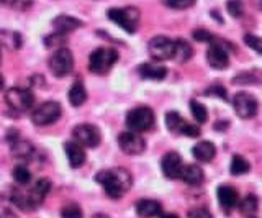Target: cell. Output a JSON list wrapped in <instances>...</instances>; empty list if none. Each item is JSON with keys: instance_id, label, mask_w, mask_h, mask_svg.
Instances as JSON below:
<instances>
[{"instance_id": "23", "label": "cell", "mask_w": 262, "mask_h": 218, "mask_svg": "<svg viewBox=\"0 0 262 218\" xmlns=\"http://www.w3.org/2000/svg\"><path fill=\"white\" fill-rule=\"evenodd\" d=\"M192 46L184 39H177L174 41V59L179 62H187L192 58Z\"/></svg>"}, {"instance_id": "14", "label": "cell", "mask_w": 262, "mask_h": 218, "mask_svg": "<svg viewBox=\"0 0 262 218\" xmlns=\"http://www.w3.org/2000/svg\"><path fill=\"white\" fill-rule=\"evenodd\" d=\"M64 151H66V156H68L71 167L77 169L85 163V151L80 144L74 143V141L64 143Z\"/></svg>"}, {"instance_id": "13", "label": "cell", "mask_w": 262, "mask_h": 218, "mask_svg": "<svg viewBox=\"0 0 262 218\" xmlns=\"http://www.w3.org/2000/svg\"><path fill=\"white\" fill-rule=\"evenodd\" d=\"M161 167L166 177H169V179H177V177H180V172H182V167H184L182 158H180L177 152L170 151L167 155H164Z\"/></svg>"}, {"instance_id": "38", "label": "cell", "mask_w": 262, "mask_h": 218, "mask_svg": "<svg viewBox=\"0 0 262 218\" xmlns=\"http://www.w3.org/2000/svg\"><path fill=\"white\" fill-rule=\"evenodd\" d=\"M180 133L185 136H190V138H196V136H200V128L195 125H190V123H185L182 126V130H180Z\"/></svg>"}, {"instance_id": "25", "label": "cell", "mask_w": 262, "mask_h": 218, "mask_svg": "<svg viewBox=\"0 0 262 218\" xmlns=\"http://www.w3.org/2000/svg\"><path fill=\"white\" fill-rule=\"evenodd\" d=\"M229 171H231L233 176H243V174L251 171V164L243 156L234 155L233 159H231V166H229Z\"/></svg>"}, {"instance_id": "40", "label": "cell", "mask_w": 262, "mask_h": 218, "mask_svg": "<svg viewBox=\"0 0 262 218\" xmlns=\"http://www.w3.org/2000/svg\"><path fill=\"white\" fill-rule=\"evenodd\" d=\"M0 218H18L13 212H10V210H5V212L0 213Z\"/></svg>"}, {"instance_id": "11", "label": "cell", "mask_w": 262, "mask_h": 218, "mask_svg": "<svg viewBox=\"0 0 262 218\" xmlns=\"http://www.w3.org/2000/svg\"><path fill=\"white\" fill-rule=\"evenodd\" d=\"M118 144L123 152L131 156L141 155L146 149V141L139 133H133V132H123L118 135Z\"/></svg>"}, {"instance_id": "15", "label": "cell", "mask_w": 262, "mask_h": 218, "mask_svg": "<svg viewBox=\"0 0 262 218\" xmlns=\"http://www.w3.org/2000/svg\"><path fill=\"white\" fill-rule=\"evenodd\" d=\"M216 195H218V202L220 205L223 207L226 212H229L231 208L236 207L237 204V190L231 185H220L218 190H216Z\"/></svg>"}, {"instance_id": "3", "label": "cell", "mask_w": 262, "mask_h": 218, "mask_svg": "<svg viewBox=\"0 0 262 218\" xmlns=\"http://www.w3.org/2000/svg\"><path fill=\"white\" fill-rule=\"evenodd\" d=\"M154 112L149 107H136L131 112H128L126 115V126L129 128V132L139 133L151 130L154 126Z\"/></svg>"}, {"instance_id": "20", "label": "cell", "mask_w": 262, "mask_h": 218, "mask_svg": "<svg viewBox=\"0 0 262 218\" xmlns=\"http://www.w3.org/2000/svg\"><path fill=\"white\" fill-rule=\"evenodd\" d=\"M180 179L188 185H199L203 181V171L196 164H188L182 167Z\"/></svg>"}, {"instance_id": "34", "label": "cell", "mask_w": 262, "mask_h": 218, "mask_svg": "<svg viewBox=\"0 0 262 218\" xmlns=\"http://www.w3.org/2000/svg\"><path fill=\"white\" fill-rule=\"evenodd\" d=\"M244 43L248 45L249 48H252V50L256 51L257 54H260V39H259V36H256V35H246L244 36Z\"/></svg>"}, {"instance_id": "27", "label": "cell", "mask_w": 262, "mask_h": 218, "mask_svg": "<svg viewBox=\"0 0 262 218\" xmlns=\"http://www.w3.org/2000/svg\"><path fill=\"white\" fill-rule=\"evenodd\" d=\"M184 125H185L184 118L180 117L177 112H169V114L166 115V126L169 128V132L180 133V130H182Z\"/></svg>"}, {"instance_id": "9", "label": "cell", "mask_w": 262, "mask_h": 218, "mask_svg": "<svg viewBox=\"0 0 262 218\" xmlns=\"http://www.w3.org/2000/svg\"><path fill=\"white\" fill-rule=\"evenodd\" d=\"M233 107H234V112H236L237 117L243 118V120H249V118H254L257 115L259 102L254 95L246 94V92H239V94L234 95Z\"/></svg>"}, {"instance_id": "21", "label": "cell", "mask_w": 262, "mask_h": 218, "mask_svg": "<svg viewBox=\"0 0 262 218\" xmlns=\"http://www.w3.org/2000/svg\"><path fill=\"white\" fill-rule=\"evenodd\" d=\"M87 100V91L80 80H76L69 89V102L74 107H80Z\"/></svg>"}, {"instance_id": "26", "label": "cell", "mask_w": 262, "mask_h": 218, "mask_svg": "<svg viewBox=\"0 0 262 218\" xmlns=\"http://www.w3.org/2000/svg\"><path fill=\"white\" fill-rule=\"evenodd\" d=\"M239 208H241V212L244 215H251V216L256 215L257 208H259V199H257V195H254V193H249V195H246L243 199V202H241Z\"/></svg>"}, {"instance_id": "16", "label": "cell", "mask_w": 262, "mask_h": 218, "mask_svg": "<svg viewBox=\"0 0 262 218\" xmlns=\"http://www.w3.org/2000/svg\"><path fill=\"white\" fill-rule=\"evenodd\" d=\"M53 27L56 28V33L66 35V33H69V31L80 28L82 21L74 17H69V15H59V17H56L53 20Z\"/></svg>"}, {"instance_id": "33", "label": "cell", "mask_w": 262, "mask_h": 218, "mask_svg": "<svg viewBox=\"0 0 262 218\" xmlns=\"http://www.w3.org/2000/svg\"><path fill=\"white\" fill-rule=\"evenodd\" d=\"M257 82H259L257 76L249 74V72H244V74L234 77V84H257Z\"/></svg>"}, {"instance_id": "29", "label": "cell", "mask_w": 262, "mask_h": 218, "mask_svg": "<svg viewBox=\"0 0 262 218\" xmlns=\"http://www.w3.org/2000/svg\"><path fill=\"white\" fill-rule=\"evenodd\" d=\"M190 112H192L193 118H195L199 123H205V122H207L208 112H207V108H205V105H202L200 102L190 100Z\"/></svg>"}, {"instance_id": "7", "label": "cell", "mask_w": 262, "mask_h": 218, "mask_svg": "<svg viewBox=\"0 0 262 218\" xmlns=\"http://www.w3.org/2000/svg\"><path fill=\"white\" fill-rule=\"evenodd\" d=\"M5 102L15 112H27L35 105V95L27 89L13 87L5 94Z\"/></svg>"}, {"instance_id": "31", "label": "cell", "mask_w": 262, "mask_h": 218, "mask_svg": "<svg viewBox=\"0 0 262 218\" xmlns=\"http://www.w3.org/2000/svg\"><path fill=\"white\" fill-rule=\"evenodd\" d=\"M61 218H84L82 215V210L79 205L76 204H71V205H66L61 210Z\"/></svg>"}, {"instance_id": "45", "label": "cell", "mask_w": 262, "mask_h": 218, "mask_svg": "<svg viewBox=\"0 0 262 218\" xmlns=\"http://www.w3.org/2000/svg\"><path fill=\"white\" fill-rule=\"evenodd\" d=\"M252 218H254V216H252Z\"/></svg>"}, {"instance_id": "28", "label": "cell", "mask_w": 262, "mask_h": 218, "mask_svg": "<svg viewBox=\"0 0 262 218\" xmlns=\"http://www.w3.org/2000/svg\"><path fill=\"white\" fill-rule=\"evenodd\" d=\"M66 35H61V33H54V35H49L45 38V45L46 48H49V50H62V48H66Z\"/></svg>"}, {"instance_id": "6", "label": "cell", "mask_w": 262, "mask_h": 218, "mask_svg": "<svg viewBox=\"0 0 262 218\" xmlns=\"http://www.w3.org/2000/svg\"><path fill=\"white\" fill-rule=\"evenodd\" d=\"M48 64H49V71H51L56 77H64V76H68L74 68V56L68 48H62V50H57L53 53Z\"/></svg>"}, {"instance_id": "17", "label": "cell", "mask_w": 262, "mask_h": 218, "mask_svg": "<svg viewBox=\"0 0 262 218\" xmlns=\"http://www.w3.org/2000/svg\"><path fill=\"white\" fill-rule=\"evenodd\" d=\"M139 76L143 79H149V80H162L167 76V69L161 66V64H141L138 68Z\"/></svg>"}, {"instance_id": "43", "label": "cell", "mask_w": 262, "mask_h": 218, "mask_svg": "<svg viewBox=\"0 0 262 218\" xmlns=\"http://www.w3.org/2000/svg\"><path fill=\"white\" fill-rule=\"evenodd\" d=\"M92 218H108V216H105V215H95V216H92Z\"/></svg>"}, {"instance_id": "42", "label": "cell", "mask_w": 262, "mask_h": 218, "mask_svg": "<svg viewBox=\"0 0 262 218\" xmlns=\"http://www.w3.org/2000/svg\"><path fill=\"white\" fill-rule=\"evenodd\" d=\"M4 84H5V80H4V76L0 74V91H2V89H4Z\"/></svg>"}, {"instance_id": "19", "label": "cell", "mask_w": 262, "mask_h": 218, "mask_svg": "<svg viewBox=\"0 0 262 218\" xmlns=\"http://www.w3.org/2000/svg\"><path fill=\"white\" fill-rule=\"evenodd\" d=\"M192 152L200 163H210V161H213V158H215V155H216V148H215V144L210 143V141H202L199 144H195Z\"/></svg>"}, {"instance_id": "18", "label": "cell", "mask_w": 262, "mask_h": 218, "mask_svg": "<svg viewBox=\"0 0 262 218\" xmlns=\"http://www.w3.org/2000/svg\"><path fill=\"white\" fill-rule=\"evenodd\" d=\"M136 212L139 216H144V218L158 216V215H161V204L158 200L143 199L136 204Z\"/></svg>"}, {"instance_id": "44", "label": "cell", "mask_w": 262, "mask_h": 218, "mask_svg": "<svg viewBox=\"0 0 262 218\" xmlns=\"http://www.w3.org/2000/svg\"><path fill=\"white\" fill-rule=\"evenodd\" d=\"M0 62H2V53H0Z\"/></svg>"}, {"instance_id": "10", "label": "cell", "mask_w": 262, "mask_h": 218, "mask_svg": "<svg viewBox=\"0 0 262 218\" xmlns=\"http://www.w3.org/2000/svg\"><path fill=\"white\" fill-rule=\"evenodd\" d=\"M149 56L156 61H167L174 58V41L167 36H154L147 45Z\"/></svg>"}, {"instance_id": "8", "label": "cell", "mask_w": 262, "mask_h": 218, "mask_svg": "<svg viewBox=\"0 0 262 218\" xmlns=\"http://www.w3.org/2000/svg\"><path fill=\"white\" fill-rule=\"evenodd\" d=\"M72 136H74V140H76L77 144L85 146V148H97L102 141L100 130H98L95 125H90V123L77 125L76 128H74Z\"/></svg>"}, {"instance_id": "32", "label": "cell", "mask_w": 262, "mask_h": 218, "mask_svg": "<svg viewBox=\"0 0 262 218\" xmlns=\"http://www.w3.org/2000/svg\"><path fill=\"white\" fill-rule=\"evenodd\" d=\"M193 38L196 39V41H200V43H215V36H213V33H210V31L207 30H203V28H199V30H195L193 31Z\"/></svg>"}, {"instance_id": "5", "label": "cell", "mask_w": 262, "mask_h": 218, "mask_svg": "<svg viewBox=\"0 0 262 218\" xmlns=\"http://www.w3.org/2000/svg\"><path fill=\"white\" fill-rule=\"evenodd\" d=\"M61 114H62V108L57 102H45L33 110L31 120H33V123L38 126H46V125L54 123L56 120L61 117Z\"/></svg>"}, {"instance_id": "37", "label": "cell", "mask_w": 262, "mask_h": 218, "mask_svg": "<svg viewBox=\"0 0 262 218\" xmlns=\"http://www.w3.org/2000/svg\"><path fill=\"white\" fill-rule=\"evenodd\" d=\"M207 95H216V97H220V99H223V100H226V89L223 87V85H211V87H208L207 89V92H205Z\"/></svg>"}, {"instance_id": "1", "label": "cell", "mask_w": 262, "mask_h": 218, "mask_svg": "<svg viewBox=\"0 0 262 218\" xmlns=\"http://www.w3.org/2000/svg\"><path fill=\"white\" fill-rule=\"evenodd\" d=\"M95 181L102 185V189L112 199H120L121 195H125L131 189V185H133V177H131V174L125 167H115V169L100 171L95 176Z\"/></svg>"}, {"instance_id": "2", "label": "cell", "mask_w": 262, "mask_h": 218, "mask_svg": "<svg viewBox=\"0 0 262 218\" xmlns=\"http://www.w3.org/2000/svg\"><path fill=\"white\" fill-rule=\"evenodd\" d=\"M118 61V53L112 50V48H98L95 50L89 58V69L94 72V74L103 76L106 74L113 64Z\"/></svg>"}, {"instance_id": "30", "label": "cell", "mask_w": 262, "mask_h": 218, "mask_svg": "<svg viewBox=\"0 0 262 218\" xmlns=\"http://www.w3.org/2000/svg\"><path fill=\"white\" fill-rule=\"evenodd\" d=\"M13 179L16 184L20 185H25L31 181V172L27 169V166H16L13 169Z\"/></svg>"}, {"instance_id": "36", "label": "cell", "mask_w": 262, "mask_h": 218, "mask_svg": "<svg viewBox=\"0 0 262 218\" xmlns=\"http://www.w3.org/2000/svg\"><path fill=\"white\" fill-rule=\"evenodd\" d=\"M226 7H228V12L231 13L233 17H236V18L243 17L244 9H243V4H241V2H229Z\"/></svg>"}, {"instance_id": "41", "label": "cell", "mask_w": 262, "mask_h": 218, "mask_svg": "<svg viewBox=\"0 0 262 218\" xmlns=\"http://www.w3.org/2000/svg\"><path fill=\"white\" fill-rule=\"evenodd\" d=\"M162 218H179L176 213H166V215H162Z\"/></svg>"}, {"instance_id": "39", "label": "cell", "mask_w": 262, "mask_h": 218, "mask_svg": "<svg viewBox=\"0 0 262 218\" xmlns=\"http://www.w3.org/2000/svg\"><path fill=\"white\" fill-rule=\"evenodd\" d=\"M166 5L170 9H188L193 5V2H166Z\"/></svg>"}, {"instance_id": "4", "label": "cell", "mask_w": 262, "mask_h": 218, "mask_svg": "<svg viewBox=\"0 0 262 218\" xmlns=\"http://www.w3.org/2000/svg\"><path fill=\"white\" fill-rule=\"evenodd\" d=\"M108 18L117 23L128 33H135L139 23V10L136 7H123V9H110Z\"/></svg>"}, {"instance_id": "35", "label": "cell", "mask_w": 262, "mask_h": 218, "mask_svg": "<svg viewBox=\"0 0 262 218\" xmlns=\"http://www.w3.org/2000/svg\"><path fill=\"white\" fill-rule=\"evenodd\" d=\"M188 216L190 218H213L211 212L207 207H199V208H193L188 212Z\"/></svg>"}, {"instance_id": "22", "label": "cell", "mask_w": 262, "mask_h": 218, "mask_svg": "<svg viewBox=\"0 0 262 218\" xmlns=\"http://www.w3.org/2000/svg\"><path fill=\"white\" fill-rule=\"evenodd\" d=\"M33 144L28 141L13 140L12 141V152L16 159H30L33 156Z\"/></svg>"}, {"instance_id": "24", "label": "cell", "mask_w": 262, "mask_h": 218, "mask_svg": "<svg viewBox=\"0 0 262 218\" xmlns=\"http://www.w3.org/2000/svg\"><path fill=\"white\" fill-rule=\"evenodd\" d=\"M0 43L5 45L8 50H18L21 46V36L16 31H0Z\"/></svg>"}, {"instance_id": "12", "label": "cell", "mask_w": 262, "mask_h": 218, "mask_svg": "<svg viewBox=\"0 0 262 218\" xmlns=\"http://www.w3.org/2000/svg\"><path fill=\"white\" fill-rule=\"evenodd\" d=\"M207 61L208 64L216 71H225L229 66V58L228 51L220 43H211V46L207 51Z\"/></svg>"}]
</instances>
